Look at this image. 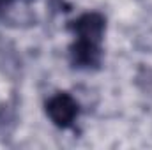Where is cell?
I'll list each match as a JSON object with an SVG mask.
<instances>
[{"label":"cell","mask_w":152,"mask_h":150,"mask_svg":"<svg viewBox=\"0 0 152 150\" xmlns=\"http://www.w3.org/2000/svg\"><path fill=\"white\" fill-rule=\"evenodd\" d=\"M46 111L50 115V118L60 125V127H67L73 124L75 117L78 115V106H76V101L67 95V94H57L53 95L48 104H46Z\"/></svg>","instance_id":"6da1fadb"}]
</instances>
